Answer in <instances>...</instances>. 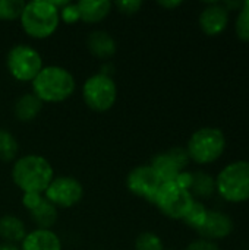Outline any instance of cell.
<instances>
[{
    "mask_svg": "<svg viewBox=\"0 0 249 250\" xmlns=\"http://www.w3.org/2000/svg\"><path fill=\"white\" fill-rule=\"evenodd\" d=\"M6 67L10 76L19 82H32L43 69L41 54L28 44L13 45L6 56Z\"/></svg>",
    "mask_w": 249,
    "mask_h": 250,
    "instance_id": "obj_8",
    "label": "cell"
},
{
    "mask_svg": "<svg viewBox=\"0 0 249 250\" xmlns=\"http://www.w3.org/2000/svg\"><path fill=\"white\" fill-rule=\"evenodd\" d=\"M135 250H166L164 243L153 231H144L141 233L135 240Z\"/></svg>",
    "mask_w": 249,
    "mask_h": 250,
    "instance_id": "obj_25",
    "label": "cell"
},
{
    "mask_svg": "<svg viewBox=\"0 0 249 250\" xmlns=\"http://www.w3.org/2000/svg\"><path fill=\"white\" fill-rule=\"evenodd\" d=\"M25 1L22 0H0V21H15L19 19Z\"/></svg>",
    "mask_w": 249,
    "mask_h": 250,
    "instance_id": "obj_24",
    "label": "cell"
},
{
    "mask_svg": "<svg viewBox=\"0 0 249 250\" xmlns=\"http://www.w3.org/2000/svg\"><path fill=\"white\" fill-rule=\"evenodd\" d=\"M113 6L123 15H135L142 7V1L141 0H119L113 3Z\"/></svg>",
    "mask_w": 249,
    "mask_h": 250,
    "instance_id": "obj_27",
    "label": "cell"
},
{
    "mask_svg": "<svg viewBox=\"0 0 249 250\" xmlns=\"http://www.w3.org/2000/svg\"><path fill=\"white\" fill-rule=\"evenodd\" d=\"M32 94L44 104L63 103L75 92L76 82L73 75L62 66H43L31 82Z\"/></svg>",
    "mask_w": 249,
    "mask_h": 250,
    "instance_id": "obj_2",
    "label": "cell"
},
{
    "mask_svg": "<svg viewBox=\"0 0 249 250\" xmlns=\"http://www.w3.org/2000/svg\"><path fill=\"white\" fill-rule=\"evenodd\" d=\"M153 170L157 173V176L161 179L163 183L166 182H176L178 176L185 171L181 164L176 161V158L173 157V154L169 151L166 152H160L157 155H154V158L151 160V164Z\"/></svg>",
    "mask_w": 249,
    "mask_h": 250,
    "instance_id": "obj_15",
    "label": "cell"
},
{
    "mask_svg": "<svg viewBox=\"0 0 249 250\" xmlns=\"http://www.w3.org/2000/svg\"><path fill=\"white\" fill-rule=\"evenodd\" d=\"M207 212H208L207 205L204 202H201V201H195L194 205H192V208L189 209L188 215L183 218V223L188 227H191V229H194L197 231L204 224L205 217H207Z\"/></svg>",
    "mask_w": 249,
    "mask_h": 250,
    "instance_id": "obj_23",
    "label": "cell"
},
{
    "mask_svg": "<svg viewBox=\"0 0 249 250\" xmlns=\"http://www.w3.org/2000/svg\"><path fill=\"white\" fill-rule=\"evenodd\" d=\"M44 198L56 208H72L84 198V186L72 176H54L44 192Z\"/></svg>",
    "mask_w": 249,
    "mask_h": 250,
    "instance_id": "obj_9",
    "label": "cell"
},
{
    "mask_svg": "<svg viewBox=\"0 0 249 250\" xmlns=\"http://www.w3.org/2000/svg\"><path fill=\"white\" fill-rule=\"evenodd\" d=\"M59 15H60V21H63L65 23H76L78 21H81L76 3L68 1L62 9H59Z\"/></svg>",
    "mask_w": 249,
    "mask_h": 250,
    "instance_id": "obj_26",
    "label": "cell"
},
{
    "mask_svg": "<svg viewBox=\"0 0 249 250\" xmlns=\"http://www.w3.org/2000/svg\"><path fill=\"white\" fill-rule=\"evenodd\" d=\"M235 34L241 41L249 42V0L242 3V7L236 12Z\"/></svg>",
    "mask_w": 249,
    "mask_h": 250,
    "instance_id": "obj_22",
    "label": "cell"
},
{
    "mask_svg": "<svg viewBox=\"0 0 249 250\" xmlns=\"http://www.w3.org/2000/svg\"><path fill=\"white\" fill-rule=\"evenodd\" d=\"M87 47L90 53L98 59H109L116 54L117 44L116 40L107 31L97 29L92 31L87 38Z\"/></svg>",
    "mask_w": 249,
    "mask_h": 250,
    "instance_id": "obj_14",
    "label": "cell"
},
{
    "mask_svg": "<svg viewBox=\"0 0 249 250\" xmlns=\"http://www.w3.org/2000/svg\"><path fill=\"white\" fill-rule=\"evenodd\" d=\"M43 199H44V195L43 193H23L22 195V205L28 211H31L35 207H38Z\"/></svg>",
    "mask_w": 249,
    "mask_h": 250,
    "instance_id": "obj_29",
    "label": "cell"
},
{
    "mask_svg": "<svg viewBox=\"0 0 249 250\" xmlns=\"http://www.w3.org/2000/svg\"><path fill=\"white\" fill-rule=\"evenodd\" d=\"M0 250H21L18 245H13V243H0Z\"/></svg>",
    "mask_w": 249,
    "mask_h": 250,
    "instance_id": "obj_32",
    "label": "cell"
},
{
    "mask_svg": "<svg viewBox=\"0 0 249 250\" xmlns=\"http://www.w3.org/2000/svg\"><path fill=\"white\" fill-rule=\"evenodd\" d=\"M26 236V227L23 221L15 215H3L0 218V239L4 243H21Z\"/></svg>",
    "mask_w": 249,
    "mask_h": 250,
    "instance_id": "obj_19",
    "label": "cell"
},
{
    "mask_svg": "<svg viewBox=\"0 0 249 250\" xmlns=\"http://www.w3.org/2000/svg\"><path fill=\"white\" fill-rule=\"evenodd\" d=\"M76 4L79 10V18L85 23H97L104 21L113 9V3L109 0H81Z\"/></svg>",
    "mask_w": 249,
    "mask_h": 250,
    "instance_id": "obj_16",
    "label": "cell"
},
{
    "mask_svg": "<svg viewBox=\"0 0 249 250\" xmlns=\"http://www.w3.org/2000/svg\"><path fill=\"white\" fill-rule=\"evenodd\" d=\"M157 4L161 6L163 9L172 10V9H176V7H179V6H182L183 1H181V0H160V1H157Z\"/></svg>",
    "mask_w": 249,
    "mask_h": 250,
    "instance_id": "obj_30",
    "label": "cell"
},
{
    "mask_svg": "<svg viewBox=\"0 0 249 250\" xmlns=\"http://www.w3.org/2000/svg\"><path fill=\"white\" fill-rule=\"evenodd\" d=\"M29 215H31V220L35 223V226L38 229L51 230V227L57 221L59 212H57V208L44 198L38 207H35L34 209L29 211Z\"/></svg>",
    "mask_w": 249,
    "mask_h": 250,
    "instance_id": "obj_20",
    "label": "cell"
},
{
    "mask_svg": "<svg viewBox=\"0 0 249 250\" xmlns=\"http://www.w3.org/2000/svg\"><path fill=\"white\" fill-rule=\"evenodd\" d=\"M230 22V12L223 6L222 1H208L204 4L200 16V29L208 37H217L223 34Z\"/></svg>",
    "mask_w": 249,
    "mask_h": 250,
    "instance_id": "obj_11",
    "label": "cell"
},
{
    "mask_svg": "<svg viewBox=\"0 0 249 250\" xmlns=\"http://www.w3.org/2000/svg\"><path fill=\"white\" fill-rule=\"evenodd\" d=\"M227 146L226 135L216 126L197 129L188 139L186 152L189 160L198 166H210L219 161Z\"/></svg>",
    "mask_w": 249,
    "mask_h": 250,
    "instance_id": "obj_5",
    "label": "cell"
},
{
    "mask_svg": "<svg viewBox=\"0 0 249 250\" xmlns=\"http://www.w3.org/2000/svg\"><path fill=\"white\" fill-rule=\"evenodd\" d=\"M235 230L233 218L219 209H208L204 224L197 230L201 239H207L211 242H220L227 239Z\"/></svg>",
    "mask_w": 249,
    "mask_h": 250,
    "instance_id": "obj_12",
    "label": "cell"
},
{
    "mask_svg": "<svg viewBox=\"0 0 249 250\" xmlns=\"http://www.w3.org/2000/svg\"><path fill=\"white\" fill-rule=\"evenodd\" d=\"M185 250H222V249H220L219 243L211 242V240H207V239H201V237H198V239L192 240L191 243H188V245H186V248H185Z\"/></svg>",
    "mask_w": 249,
    "mask_h": 250,
    "instance_id": "obj_28",
    "label": "cell"
},
{
    "mask_svg": "<svg viewBox=\"0 0 249 250\" xmlns=\"http://www.w3.org/2000/svg\"><path fill=\"white\" fill-rule=\"evenodd\" d=\"M19 22L26 35L35 40H44L51 37L60 25L59 9L48 0L28 1L25 3Z\"/></svg>",
    "mask_w": 249,
    "mask_h": 250,
    "instance_id": "obj_3",
    "label": "cell"
},
{
    "mask_svg": "<svg viewBox=\"0 0 249 250\" xmlns=\"http://www.w3.org/2000/svg\"><path fill=\"white\" fill-rule=\"evenodd\" d=\"M194 202L195 199L191 192L178 182L163 183L154 199V205L164 217L181 221L188 215Z\"/></svg>",
    "mask_w": 249,
    "mask_h": 250,
    "instance_id": "obj_6",
    "label": "cell"
},
{
    "mask_svg": "<svg viewBox=\"0 0 249 250\" xmlns=\"http://www.w3.org/2000/svg\"><path fill=\"white\" fill-rule=\"evenodd\" d=\"M19 152V144L16 138L6 129H0V161L12 163Z\"/></svg>",
    "mask_w": 249,
    "mask_h": 250,
    "instance_id": "obj_21",
    "label": "cell"
},
{
    "mask_svg": "<svg viewBox=\"0 0 249 250\" xmlns=\"http://www.w3.org/2000/svg\"><path fill=\"white\" fill-rule=\"evenodd\" d=\"M223 6L229 10V12H238L242 7L244 1H222Z\"/></svg>",
    "mask_w": 249,
    "mask_h": 250,
    "instance_id": "obj_31",
    "label": "cell"
},
{
    "mask_svg": "<svg viewBox=\"0 0 249 250\" xmlns=\"http://www.w3.org/2000/svg\"><path fill=\"white\" fill-rule=\"evenodd\" d=\"M54 179L50 161L37 154L16 158L12 167V180L22 193H43Z\"/></svg>",
    "mask_w": 249,
    "mask_h": 250,
    "instance_id": "obj_1",
    "label": "cell"
},
{
    "mask_svg": "<svg viewBox=\"0 0 249 250\" xmlns=\"http://www.w3.org/2000/svg\"><path fill=\"white\" fill-rule=\"evenodd\" d=\"M41 110H43V103L32 92L21 95L13 105L15 117L23 123L32 122L41 113Z\"/></svg>",
    "mask_w": 249,
    "mask_h": 250,
    "instance_id": "obj_18",
    "label": "cell"
},
{
    "mask_svg": "<svg viewBox=\"0 0 249 250\" xmlns=\"http://www.w3.org/2000/svg\"><path fill=\"white\" fill-rule=\"evenodd\" d=\"M189 192L195 201H207L216 195V177L204 170L192 171V182Z\"/></svg>",
    "mask_w": 249,
    "mask_h": 250,
    "instance_id": "obj_17",
    "label": "cell"
},
{
    "mask_svg": "<svg viewBox=\"0 0 249 250\" xmlns=\"http://www.w3.org/2000/svg\"><path fill=\"white\" fill-rule=\"evenodd\" d=\"M216 177V193L227 204L239 205L249 201V160L226 164Z\"/></svg>",
    "mask_w": 249,
    "mask_h": 250,
    "instance_id": "obj_4",
    "label": "cell"
},
{
    "mask_svg": "<svg viewBox=\"0 0 249 250\" xmlns=\"http://www.w3.org/2000/svg\"><path fill=\"white\" fill-rule=\"evenodd\" d=\"M82 98L88 108L97 113L109 111L117 100V86L110 75H91L82 86Z\"/></svg>",
    "mask_w": 249,
    "mask_h": 250,
    "instance_id": "obj_7",
    "label": "cell"
},
{
    "mask_svg": "<svg viewBox=\"0 0 249 250\" xmlns=\"http://www.w3.org/2000/svg\"><path fill=\"white\" fill-rule=\"evenodd\" d=\"M21 250H62L60 237L53 230L35 229L26 233L25 239L21 242Z\"/></svg>",
    "mask_w": 249,
    "mask_h": 250,
    "instance_id": "obj_13",
    "label": "cell"
},
{
    "mask_svg": "<svg viewBox=\"0 0 249 250\" xmlns=\"http://www.w3.org/2000/svg\"><path fill=\"white\" fill-rule=\"evenodd\" d=\"M163 185L161 179L157 176V173L153 170L150 164L147 166H138L129 171L126 176V188L128 190L136 196L141 198L150 204H154L156 195Z\"/></svg>",
    "mask_w": 249,
    "mask_h": 250,
    "instance_id": "obj_10",
    "label": "cell"
}]
</instances>
